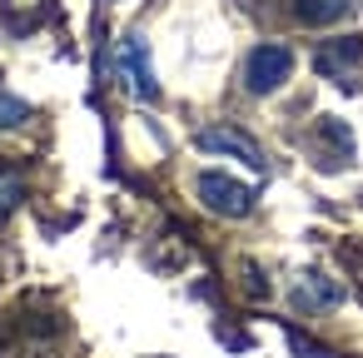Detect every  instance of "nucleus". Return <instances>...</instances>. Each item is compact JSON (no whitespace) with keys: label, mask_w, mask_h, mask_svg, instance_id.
I'll use <instances>...</instances> for the list:
<instances>
[{"label":"nucleus","mask_w":363,"mask_h":358,"mask_svg":"<svg viewBox=\"0 0 363 358\" xmlns=\"http://www.w3.org/2000/svg\"><path fill=\"white\" fill-rule=\"evenodd\" d=\"M358 60H363V40H358V35H338V40H323V45H318L313 70L328 75V80H343Z\"/></svg>","instance_id":"obj_5"},{"label":"nucleus","mask_w":363,"mask_h":358,"mask_svg":"<svg viewBox=\"0 0 363 358\" xmlns=\"http://www.w3.org/2000/svg\"><path fill=\"white\" fill-rule=\"evenodd\" d=\"M318 135L328 140V150H333V164H348V160H353V130H348L343 120L323 115V120H318Z\"/></svg>","instance_id":"obj_8"},{"label":"nucleus","mask_w":363,"mask_h":358,"mask_svg":"<svg viewBox=\"0 0 363 358\" xmlns=\"http://www.w3.org/2000/svg\"><path fill=\"white\" fill-rule=\"evenodd\" d=\"M26 199V179L21 174H0V219H11Z\"/></svg>","instance_id":"obj_9"},{"label":"nucleus","mask_w":363,"mask_h":358,"mask_svg":"<svg viewBox=\"0 0 363 358\" xmlns=\"http://www.w3.org/2000/svg\"><path fill=\"white\" fill-rule=\"evenodd\" d=\"M26 120H30V105L21 95H11V90H0V130H16Z\"/></svg>","instance_id":"obj_10"},{"label":"nucleus","mask_w":363,"mask_h":358,"mask_svg":"<svg viewBox=\"0 0 363 358\" xmlns=\"http://www.w3.org/2000/svg\"><path fill=\"white\" fill-rule=\"evenodd\" d=\"M194 189H199V204L209 209V214H224V219H244V214H254V184H239L234 174H224V169H204L199 179H194Z\"/></svg>","instance_id":"obj_1"},{"label":"nucleus","mask_w":363,"mask_h":358,"mask_svg":"<svg viewBox=\"0 0 363 358\" xmlns=\"http://www.w3.org/2000/svg\"><path fill=\"white\" fill-rule=\"evenodd\" d=\"M194 145H199L204 155H229V160L249 164L254 174H264V169H269V155H264V145H259L254 135H244L239 125H204V130L194 135Z\"/></svg>","instance_id":"obj_3"},{"label":"nucleus","mask_w":363,"mask_h":358,"mask_svg":"<svg viewBox=\"0 0 363 358\" xmlns=\"http://www.w3.org/2000/svg\"><path fill=\"white\" fill-rule=\"evenodd\" d=\"M115 70L125 75V85H130L135 100H160V80H155V65H150V50H145L140 35H125V40H120Z\"/></svg>","instance_id":"obj_4"},{"label":"nucleus","mask_w":363,"mask_h":358,"mask_svg":"<svg viewBox=\"0 0 363 358\" xmlns=\"http://www.w3.org/2000/svg\"><path fill=\"white\" fill-rule=\"evenodd\" d=\"M338 303H343V284H333L323 274H303L294 284V308H303V313H323V308H338Z\"/></svg>","instance_id":"obj_6"},{"label":"nucleus","mask_w":363,"mask_h":358,"mask_svg":"<svg viewBox=\"0 0 363 358\" xmlns=\"http://www.w3.org/2000/svg\"><path fill=\"white\" fill-rule=\"evenodd\" d=\"M353 11H358V0H294V16L303 26H338Z\"/></svg>","instance_id":"obj_7"},{"label":"nucleus","mask_w":363,"mask_h":358,"mask_svg":"<svg viewBox=\"0 0 363 358\" xmlns=\"http://www.w3.org/2000/svg\"><path fill=\"white\" fill-rule=\"evenodd\" d=\"M294 75V50L289 45H254L249 55H244V90L249 95H274L284 80Z\"/></svg>","instance_id":"obj_2"}]
</instances>
